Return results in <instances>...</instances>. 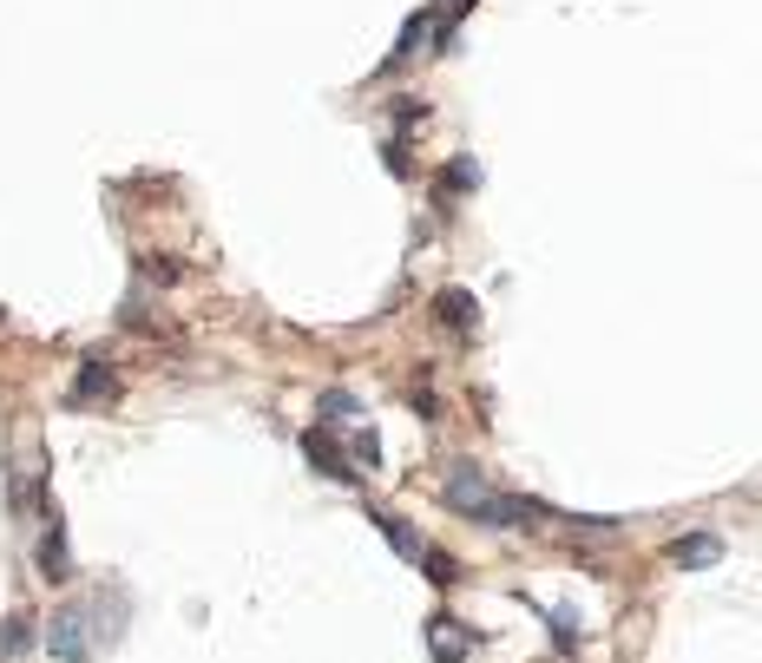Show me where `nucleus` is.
Returning a JSON list of instances; mask_svg holds the SVG:
<instances>
[{
  "label": "nucleus",
  "instance_id": "nucleus-1",
  "mask_svg": "<svg viewBox=\"0 0 762 663\" xmlns=\"http://www.w3.org/2000/svg\"><path fill=\"white\" fill-rule=\"evenodd\" d=\"M46 651H53L59 663H86L92 658V611L66 605V611L53 618V631H46Z\"/></svg>",
  "mask_w": 762,
  "mask_h": 663
},
{
  "label": "nucleus",
  "instance_id": "nucleus-2",
  "mask_svg": "<svg viewBox=\"0 0 762 663\" xmlns=\"http://www.w3.org/2000/svg\"><path fill=\"white\" fill-rule=\"evenodd\" d=\"M493 500H500V493L487 487V473H480V467H454V473H447V506H454V513L487 519V506H493Z\"/></svg>",
  "mask_w": 762,
  "mask_h": 663
},
{
  "label": "nucleus",
  "instance_id": "nucleus-3",
  "mask_svg": "<svg viewBox=\"0 0 762 663\" xmlns=\"http://www.w3.org/2000/svg\"><path fill=\"white\" fill-rule=\"evenodd\" d=\"M303 454L316 460V473H322V480H342V487H355V467H349V454L329 441V427H309V434H303Z\"/></svg>",
  "mask_w": 762,
  "mask_h": 663
},
{
  "label": "nucleus",
  "instance_id": "nucleus-4",
  "mask_svg": "<svg viewBox=\"0 0 762 663\" xmlns=\"http://www.w3.org/2000/svg\"><path fill=\"white\" fill-rule=\"evenodd\" d=\"M118 395V381H112V368H105V355H86L79 362V375H72V408H92V401H112Z\"/></svg>",
  "mask_w": 762,
  "mask_h": 663
},
{
  "label": "nucleus",
  "instance_id": "nucleus-5",
  "mask_svg": "<svg viewBox=\"0 0 762 663\" xmlns=\"http://www.w3.org/2000/svg\"><path fill=\"white\" fill-rule=\"evenodd\" d=\"M724 559V539L717 533H684V539H671V565H684V572H710Z\"/></svg>",
  "mask_w": 762,
  "mask_h": 663
},
{
  "label": "nucleus",
  "instance_id": "nucleus-6",
  "mask_svg": "<svg viewBox=\"0 0 762 663\" xmlns=\"http://www.w3.org/2000/svg\"><path fill=\"white\" fill-rule=\"evenodd\" d=\"M39 572L53 579V585H66L72 579V559H66V526H59V513L46 506V539H39Z\"/></svg>",
  "mask_w": 762,
  "mask_h": 663
},
{
  "label": "nucleus",
  "instance_id": "nucleus-7",
  "mask_svg": "<svg viewBox=\"0 0 762 663\" xmlns=\"http://www.w3.org/2000/svg\"><path fill=\"white\" fill-rule=\"evenodd\" d=\"M434 316H441V329H454V335H467V329L480 322V302H474L467 289H441V296H434Z\"/></svg>",
  "mask_w": 762,
  "mask_h": 663
},
{
  "label": "nucleus",
  "instance_id": "nucleus-8",
  "mask_svg": "<svg viewBox=\"0 0 762 663\" xmlns=\"http://www.w3.org/2000/svg\"><path fill=\"white\" fill-rule=\"evenodd\" d=\"M375 526H382V539H388L401 559H428V546H421V533H414L408 519H395V513H375Z\"/></svg>",
  "mask_w": 762,
  "mask_h": 663
},
{
  "label": "nucleus",
  "instance_id": "nucleus-9",
  "mask_svg": "<svg viewBox=\"0 0 762 663\" xmlns=\"http://www.w3.org/2000/svg\"><path fill=\"white\" fill-rule=\"evenodd\" d=\"M316 414H322V427H349L362 408H355V395H349V388H329V395L316 401Z\"/></svg>",
  "mask_w": 762,
  "mask_h": 663
},
{
  "label": "nucleus",
  "instance_id": "nucleus-10",
  "mask_svg": "<svg viewBox=\"0 0 762 663\" xmlns=\"http://www.w3.org/2000/svg\"><path fill=\"white\" fill-rule=\"evenodd\" d=\"M26 644H33V618H26V611H13V618L0 625V658H20Z\"/></svg>",
  "mask_w": 762,
  "mask_h": 663
},
{
  "label": "nucleus",
  "instance_id": "nucleus-11",
  "mask_svg": "<svg viewBox=\"0 0 762 663\" xmlns=\"http://www.w3.org/2000/svg\"><path fill=\"white\" fill-rule=\"evenodd\" d=\"M474 184H480V164H474V158H454V164L441 171V191H474Z\"/></svg>",
  "mask_w": 762,
  "mask_h": 663
},
{
  "label": "nucleus",
  "instance_id": "nucleus-12",
  "mask_svg": "<svg viewBox=\"0 0 762 663\" xmlns=\"http://www.w3.org/2000/svg\"><path fill=\"white\" fill-rule=\"evenodd\" d=\"M138 270H145L151 283H184V263H178V256H164V250H151V256H145Z\"/></svg>",
  "mask_w": 762,
  "mask_h": 663
},
{
  "label": "nucleus",
  "instance_id": "nucleus-13",
  "mask_svg": "<svg viewBox=\"0 0 762 663\" xmlns=\"http://www.w3.org/2000/svg\"><path fill=\"white\" fill-rule=\"evenodd\" d=\"M428 26H434V20H428V13H414V20L401 26V39H395V53H388V66H395V59H408V53L421 46V33H428Z\"/></svg>",
  "mask_w": 762,
  "mask_h": 663
},
{
  "label": "nucleus",
  "instance_id": "nucleus-14",
  "mask_svg": "<svg viewBox=\"0 0 762 663\" xmlns=\"http://www.w3.org/2000/svg\"><path fill=\"white\" fill-rule=\"evenodd\" d=\"M349 454H355V467H382V441H375V427H355Z\"/></svg>",
  "mask_w": 762,
  "mask_h": 663
},
{
  "label": "nucleus",
  "instance_id": "nucleus-15",
  "mask_svg": "<svg viewBox=\"0 0 762 663\" xmlns=\"http://www.w3.org/2000/svg\"><path fill=\"white\" fill-rule=\"evenodd\" d=\"M421 565H428V579H434V585H454V579H460V559H454V552H428Z\"/></svg>",
  "mask_w": 762,
  "mask_h": 663
},
{
  "label": "nucleus",
  "instance_id": "nucleus-16",
  "mask_svg": "<svg viewBox=\"0 0 762 663\" xmlns=\"http://www.w3.org/2000/svg\"><path fill=\"white\" fill-rule=\"evenodd\" d=\"M382 164H388L395 178H408V171H414V158H408V145H401V138H388V145H382Z\"/></svg>",
  "mask_w": 762,
  "mask_h": 663
},
{
  "label": "nucleus",
  "instance_id": "nucleus-17",
  "mask_svg": "<svg viewBox=\"0 0 762 663\" xmlns=\"http://www.w3.org/2000/svg\"><path fill=\"white\" fill-rule=\"evenodd\" d=\"M553 638H559V651H572V644H579V631H572V611H553Z\"/></svg>",
  "mask_w": 762,
  "mask_h": 663
}]
</instances>
